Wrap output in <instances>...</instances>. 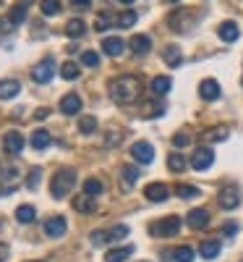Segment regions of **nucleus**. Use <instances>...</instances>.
<instances>
[{"instance_id":"nucleus-27","label":"nucleus","mask_w":243,"mask_h":262,"mask_svg":"<svg viewBox=\"0 0 243 262\" xmlns=\"http://www.w3.org/2000/svg\"><path fill=\"white\" fill-rule=\"evenodd\" d=\"M167 168L173 173H181L186 168V158L181 155V152H170V155H167Z\"/></svg>"},{"instance_id":"nucleus-21","label":"nucleus","mask_w":243,"mask_h":262,"mask_svg":"<svg viewBox=\"0 0 243 262\" xmlns=\"http://www.w3.org/2000/svg\"><path fill=\"white\" fill-rule=\"evenodd\" d=\"M120 181H123L126 189H131V186L139 181V168H134V165H123V168H120Z\"/></svg>"},{"instance_id":"nucleus-33","label":"nucleus","mask_w":243,"mask_h":262,"mask_svg":"<svg viewBox=\"0 0 243 262\" xmlns=\"http://www.w3.org/2000/svg\"><path fill=\"white\" fill-rule=\"evenodd\" d=\"M120 139H123V131H118V128H110V131H105V139H102V144H105V147H118V144H120Z\"/></svg>"},{"instance_id":"nucleus-16","label":"nucleus","mask_w":243,"mask_h":262,"mask_svg":"<svg viewBox=\"0 0 243 262\" xmlns=\"http://www.w3.org/2000/svg\"><path fill=\"white\" fill-rule=\"evenodd\" d=\"M123 48H126V42H123L120 37H105V39H102V50H105V55L118 58V55L123 53Z\"/></svg>"},{"instance_id":"nucleus-38","label":"nucleus","mask_w":243,"mask_h":262,"mask_svg":"<svg viewBox=\"0 0 243 262\" xmlns=\"http://www.w3.org/2000/svg\"><path fill=\"white\" fill-rule=\"evenodd\" d=\"M81 63L89 66V69H97V66H100V55H97L94 50H84V53H81Z\"/></svg>"},{"instance_id":"nucleus-41","label":"nucleus","mask_w":243,"mask_h":262,"mask_svg":"<svg viewBox=\"0 0 243 262\" xmlns=\"http://www.w3.org/2000/svg\"><path fill=\"white\" fill-rule=\"evenodd\" d=\"M186 144H191V134L188 131H178V134L173 137V147H186Z\"/></svg>"},{"instance_id":"nucleus-52","label":"nucleus","mask_w":243,"mask_h":262,"mask_svg":"<svg viewBox=\"0 0 243 262\" xmlns=\"http://www.w3.org/2000/svg\"><path fill=\"white\" fill-rule=\"evenodd\" d=\"M240 84H243V79H240Z\"/></svg>"},{"instance_id":"nucleus-8","label":"nucleus","mask_w":243,"mask_h":262,"mask_svg":"<svg viewBox=\"0 0 243 262\" xmlns=\"http://www.w3.org/2000/svg\"><path fill=\"white\" fill-rule=\"evenodd\" d=\"M65 228H68V223H65L63 215H50L47 221H45V233L50 238H60L65 233Z\"/></svg>"},{"instance_id":"nucleus-15","label":"nucleus","mask_w":243,"mask_h":262,"mask_svg":"<svg viewBox=\"0 0 243 262\" xmlns=\"http://www.w3.org/2000/svg\"><path fill=\"white\" fill-rule=\"evenodd\" d=\"M217 34H220V39H223V42H235L240 37V29H238L235 21H223V24L217 27Z\"/></svg>"},{"instance_id":"nucleus-37","label":"nucleus","mask_w":243,"mask_h":262,"mask_svg":"<svg viewBox=\"0 0 243 262\" xmlns=\"http://www.w3.org/2000/svg\"><path fill=\"white\" fill-rule=\"evenodd\" d=\"M42 13L45 16H58L60 13V0H42Z\"/></svg>"},{"instance_id":"nucleus-18","label":"nucleus","mask_w":243,"mask_h":262,"mask_svg":"<svg viewBox=\"0 0 243 262\" xmlns=\"http://www.w3.org/2000/svg\"><path fill=\"white\" fill-rule=\"evenodd\" d=\"M74 210H76V212H94V210H97L94 196H89V194H76V196H74Z\"/></svg>"},{"instance_id":"nucleus-24","label":"nucleus","mask_w":243,"mask_h":262,"mask_svg":"<svg viewBox=\"0 0 243 262\" xmlns=\"http://www.w3.org/2000/svg\"><path fill=\"white\" fill-rule=\"evenodd\" d=\"M162 58H165V63H167V66H173V69H175V66H181L183 53H181V48H178V45H167V48H165V53H162Z\"/></svg>"},{"instance_id":"nucleus-13","label":"nucleus","mask_w":243,"mask_h":262,"mask_svg":"<svg viewBox=\"0 0 243 262\" xmlns=\"http://www.w3.org/2000/svg\"><path fill=\"white\" fill-rule=\"evenodd\" d=\"M217 202L223 210H235L240 205V194H238V189H223L217 194Z\"/></svg>"},{"instance_id":"nucleus-2","label":"nucleus","mask_w":243,"mask_h":262,"mask_svg":"<svg viewBox=\"0 0 243 262\" xmlns=\"http://www.w3.org/2000/svg\"><path fill=\"white\" fill-rule=\"evenodd\" d=\"M76 184V170L74 168H60L58 173H53V181H50V194L55 196V200H60V196H65Z\"/></svg>"},{"instance_id":"nucleus-5","label":"nucleus","mask_w":243,"mask_h":262,"mask_svg":"<svg viewBox=\"0 0 243 262\" xmlns=\"http://www.w3.org/2000/svg\"><path fill=\"white\" fill-rule=\"evenodd\" d=\"M212 163H214V152H212L209 147L193 149V155H191V168H193V170H207Z\"/></svg>"},{"instance_id":"nucleus-31","label":"nucleus","mask_w":243,"mask_h":262,"mask_svg":"<svg viewBox=\"0 0 243 262\" xmlns=\"http://www.w3.org/2000/svg\"><path fill=\"white\" fill-rule=\"evenodd\" d=\"M79 131H81V134H94V131H97V118L94 116L79 118Z\"/></svg>"},{"instance_id":"nucleus-32","label":"nucleus","mask_w":243,"mask_h":262,"mask_svg":"<svg viewBox=\"0 0 243 262\" xmlns=\"http://www.w3.org/2000/svg\"><path fill=\"white\" fill-rule=\"evenodd\" d=\"M134 24H136V13L134 11H123L115 18V27H120V29H128V27H134Z\"/></svg>"},{"instance_id":"nucleus-47","label":"nucleus","mask_w":243,"mask_h":262,"mask_svg":"<svg viewBox=\"0 0 243 262\" xmlns=\"http://www.w3.org/2000/svg\"><path fill=\"white\" fill-rule=\"evenodd\" d=\"M6 259H8V247L0 244V262H6Z\"/></svg>"},{"instance_id":"nucleus-39","label":"nucleus","mask_w":243,"mask_h":262,"mask_svg":"<svg viewBox=\"0 0 243 262\" xmlns=\"http://www.w3.org/2000/svg\"><path fill=\"white\" fill-rule=\"evenodd\" d=\"M113 16H110V13H100L97 16V21H94V29H100V32H105V29H110V24H113Z\"/></svg>"},{"instance_id":"nucleus-43","label":"nucleus","mask_w":243,"mask_h":262,"mask_svg":"<svg viewBox=\"0 0 243 262\" xmlns=\"http://www.w3.org/2000/svg\"><path fill=\"white\" fill-rule=\"evenodd\" d=\"M92 244H94V247H102V244H107L105 231H94V233H92Z\"/></svg>"},{"instance_id":"nucleus-49","label":"nucleus","mask_w":243,"mask_h":262,"mask_svg":"<svg viewBox=\"0 0 243 262\" xmlns=\"http://www.w3.org/2000/svg\"><path fill=\"white\" fill-rule=\"evenodd\" d=\"M118 3H123V6H131V3H134V0H118Z\"/></svg>"},{"instance_id":"nucleus-12","label":"nucleus","mask_w":243,"mask_h":262,"mask_svg":"<svg viewBox=\"0 0 243 262\" xmlns=\"http://www.w3.org/2000/svg\"><path fill=\"white\" fill-rule=\"evenodd\" d=\"M128 48H131V53L134 55H147L149 50H152V37H147V34H134L128 39Z\"/></svg>"},{"instance_id":"nucleus-36","label":"nucleus","mask_w":243,"mask_h":262,"mask_svg":"<svg viewBox=\"0 0 243 262\" xmlns=\"http://www.w3.org/2000/svg\"><path fill=\"white\" fill-rule=\"evenodd\" d=\"M173 259L175 262H193V249L191 247H178L173 252Z\"/></svg>"},{"instance_id":"nucleus-1","label":"nucleus","mask_w":243,"mask_h":262,"mask_svg":"<svg viewBox=\"0 0 243 262\" xmlns=\"http://www.w3.org/2000/svg\"><path fill=\"white\" fill-rule=\"evenodd\" d=\"M110 100H113L115 105H131L136 102L139 92H141V81L136 76H118L110 81Z\"/></svg>"},{"instance_id":"nucleus-9","label":"nucleus","mask_w":243,"mask_h":262,"mask_svg":"<svg viewBox=\"0 0 243 262\" xmlns=\"http://www.w3.org/2000/svg\"><path fill=\"white\" fill-rule=\"evenodd\" d=\"M79 111H81V97L76 92H68L60 97V113L63 116H76Z\"/></svg>"},{"instance_id":"nucleus-10","label":"nucleus","mask_w":243,"mask_h":262,"mask_svg":"<svg viewBox=\"0 0 243 262\" xmlns=\"http://www.w3.org/2000/svg\"><path fill=\"white\" fill-rule=\"evenodd\" d=\"M144 196H147L149 202H165L167 196H170V189H167V184L154 181V184H149V186L144 189Z\"/></svg>"},{"instance_id":"nucleus-51","label":"nucleus","mask_w":243,"mask_h":262,"mask_svg":"<svg viewBox=\"0 0 243 262\" xmlns=\"http://www.w3.org/2000/svg\"><path fill=\"white\" fill-rule=\"evenodd\" d=\"M170 3H178V0H170Z\"/></svg>"},{"instance_id":"nucleus-34","label":"nucleus","mask_w":243,"mask_h":262,"mask_svg":"<svg viewBox=\"0 0 243 262\" xmlns=\"http://www.w3.org/2000/svg\"><path fill=\"white\" fill-rule=\"evenodd\" d=\"M175 191H178V196L181 200H193V196H199L202 191H199L196 186H188V184H178L175 186Z\"/></svg>"},{"instance_id":"nucleus-3","label":"nucleus","mask_w":243,"mask_h":262,"mask_svg":"<svg viewBox=\"0 0 243 262\" xmlns=\"http://www.w3.org/2000/svg\"><path fill=\"white\" fill-rule=\"evenodd\" d=\"M181 231V217L178 215H167V217H160L149 226V233L157 236V238H170V236H178Z\"/></svg>"},{"instance_id":"nucleus-23","label":"nucleus","mask_w":243,"mask_h":262,"mask_svg":"<svg viewBox=\"0 0 243 262\" xmlns=\"http://www.w3.org/2000/svg\"><path fill=\"white\" fill-rule=\"evenodd\" d=\"M27 8H29V0H18V3L11 8V13H8V18L13 21V24L18 27L21 24V21H24L27 18Z\"/></svg>"},{"instance_id":"nucleus-22","label":"nucleus","mask_w":243,"mask_h":262,"mask_svg":"<svg viewBox=\"0 0 243 262\" xmlns=\"http://www.w3.org/2000/svg\"><path fill=\"white\" fill-rule=\"evenodd\" d=\"M34 217H37V210H34L32 205H21V207H16V221H18L21 226H29Z\"/></svg>"},{"instance_id":"nucleus-44","label":"nucleus","mask_w":243,"mask_h":262,"mask_svg":"<svg viewBox=\"0 0 243 262\" xmlns=\"http://www.w3.org/2000/svg\"><path fill=\"white\" fill-rule=\"evenodd\" d=\"M13 27H16V24H13V21H11V18H8V16H6V18H3V21H0V32H11V29H13Z\"/></svg>"},{"instance_id":"nucleus-45","label":"nucleus","mask_w":243,"mask_h":262,"mask_svg":"<svg viewBox=\"0 0 243 262\" xmlns=\"http://www.w3.org/2000/svg\"><path fill=\"white\" fill-rule=\"evenodd\" d=\"M223 233H225V236H233V233H238V223H225Z\"/></svg>"},{"instance_id":"nucleus-14","label":"nucleus","mask_w":243,"mask_h":262,"mask_svg":"<svg viewBox=\"0 0 243 262\" xmlns=\"http://www.w3.org/2000/svg\"><path fill=\"white\" fill-rule=\"evenodd\" d=\"M199 95H202V100H209V102L220 100V84L214 79H204L199 84Z\"/></svg>"},{"instance_id":"nucleus-25","label":"nucleus","mask_w":243,"mask_h":262,"mask_svg":"<svg viewBox=\"0 0 243 262\" xmlns=\"http://www.w3.org/2000/svg\"><path fill=\"white\" fill-rule=\"evenodd\" d=\"M134 254V247H120V249H110L105 254V262H126V257Z\"/></svg>"},{"instance_id":"nucleus-4","label":"nucleus","mask_w":243,"mask_h":262,"mask_svg":"<svg viewBox=\"0 0 243 262\" xmlns=\"http://www.w3.org/2000/svg\"><path fill=\"white\" fill-rule=\"evenodd\" d=\"M131 158H134L136 163H141V165H149L154 160V147L149 142H134L131 144Z\"/></svg>"},{"instance_id":"nucleus-7","label":"nucleus","mask_w":243,"mask_h":262,"mask_svg":"<svg viewBox=\"0 0 243 262\" xmlns=\"http://www.w3.org/2000/svg\"><path fill=\"white\" fill-rule=\"evenodd\" d=\"M3 147H6L8 155H21V152H24V137H21V131H6Z\"/></svg>"},{"instance_id":"nucleus-40","label":"nucleus","mask_w":243,"mask_h":262,"mask_svg":"<svg viewBox=\"0 0 243 262\" xmlns=\"http://www.w3.org/2000/svg\"><path fill=\"white\" fill-rule=\"evenodd\" d=\"M207 139H212V142H225V139H228V128H225V126L212 128L209 134H207Z\"/></svg>"},{"instance_id":"nucleus-6","label":"nucleus","mask_w":243,"mask_h":262,"mask_svg":"<svg viewBox=\"0 0 243 262\" xmlns=\"http://www.w3.org/2000/svg\"><path fill=\"white\" fill-rule=\"evenodd\" d=\"M53 74H55V66H53L50 58H45L42 63H37L34 69H32V79H34L37 84H47V81L53 79Z\"/></svg>"},{"instance_id":"nucleus-29","label":"nucleus","mask_w":243,"mask_h":262,"mask_svg":"<svg viewBox=\"0 0 243 262\" xmlns=\"http://www.w3.org/2000/svg\"><path fill=\"white\" fill-rule=\"evenodd\" d=\"M199 254H202L204 259H214L220 254V242H204L202 247H199Z\"/></svg>"},{"instance_id":"nucleus-48","label":"nucleus","mask_w":243,"mask_h":262,"mask_svg":"<svg viewBox=\"0 0 243 262\" xmlns=\"http://www.w3.org/2000/svg\"><path fill=\"white\" fill-rule=\"evenodd\" d=\"M34 118H37V121H42V118H47V107H42V111H37V113H34Z\"/></svg>"},{"instance_id":"nucleus-28","label":"nucleus","mask_w":243,"mask_h":262,"mask_svg":"<svg viewBox=\"0 0 243 262\" xmlns=\"http://www.w3.org/2000/svg\"><path fill=\"white\" fill-rule=\"evenodd\" d=\"M102 191H105V186H102L100 179H86L84 181V194H89V196H94V200H97Z\"/></svg>"},{"instance_id":"nucleus-35","label":"nucleus","mask_w":243,"mask_h":262,"mask_svg":"<svg viewBox=\"0 0 243 262\" xmlns=\"http://www.w3.org/2000/svg\"><path fill=\"white\" fill-rule=\"evenodd\" d=\"M79 74H81V71H79V66H76V63H63V69H60V76H63V79L76 81Z\"/></svg>"},{"instance_id":"nucleus-30","label":"nucleus","mask_w":243,"mask_h":262,"mask_svg":"<svg viewBox=\"0 0 243 262\" xmlns=\"http://www.w3.org/2000/svg\"><path fill=\"white\" fill-rule=\"evenodd\" d=\"M84 29H86V27H84V21H81V18H71L68 24H65V34L74 37V39H76V37H81V34H84Z\"/></svg>"},{"instance_id":"nucleus-42","label":"nucleus","mask_w":243,"mask_h":262,"mask_svg":"<svg viewBox=\"0 0 243 262\" xmlns=\"http://www.w3.org/2000/svg\"><path fill=\"white\" fill-rule=\"evenodd\" d=\"M39 176H42V170H39V168H32L29 179H27V186H29V189H37V184H39Z\"/></svg>"},{"instance_id":"nucleus-50","label":"nucleus","mask_w":243,"mask_h":262,"mask_svg":"<svg viewBox=\"0 0 243 262\" xmlns=\"http://www.w3.org/2000/svg\"><path fill=\"white\" fill-rule=\"evenodd\" d=\"M29 262H42V259H29Z\"/></svg>"},{"instance_id":"nucleus-20","label":"nucleus","mask_w":243,"mask_h":262,"mask_svg":"<svg viewBox=\"0 0 243 262\" xmlns=\"http://www.w3.org/2000/svg\"><path fill=\"white\" fill-rule=\"evenodd\" d=\"M50 144H53V137H50V131H45V128H37L34 134H32V147H34L37 152L47 149Z\"/></svg>"},{"instance_id":"nucleus-17","label":"nucleus","mask_w":243,"mask_h":262,"mask_svg":"<svg viewBox=\"0 0 243 262\" xmlns=\"http://www.w3.org/2000/svg\"><path fill=\"white\" fill-rule=\"evenodd\" d=\"M170 86H173V79H170V76H154L152 84H149V90H152V95L162 97V95L170 92Z\"/></svg>"},{"instance_id":"nucleus-46","label":"nucleus","mask_w":243,"mask_h":262,"mask_svg":"<svg viewBox=\"0 0 243 262\" xmlns=\"http://www.w3.org/2000/svg\"><path fill=\"white\" fill-rule=\"evenodd\" d=\"M71 6L74 8H86V6H89V0H71Z\"/></svg>"},{"instance_id":"nucleus-53","label":"nucleus","mask_w":243,"mask_h":262,"mask_svg":"<svg viewBox=\"0 0 243 262\" xmlns=\"http://www.w3.org/2000/svg\"><path fill=\"white\" fill-rule=\"evenodd\" d=\"M0 3H3V0H0Z\"/></svg>"},{"instance_id":"nucleus-19","label":"nucleus","mask_w":243,"mask_h":262,"mask_svg":"<svg viewBox=\"0 0 243 262\" xmlns=\"http://www.w3.org/2000/svg\"><path fill=\"white\" fill-rule=\"evenodd\" d=\"M18 92H21V81H16V79H3L0 81V100H11Z\"/></svg>"},{"instance_id":"nucleus-26","label":"nucleus","mask_w":243,"mask_h":262,"mask_svg":"<svg viewBox=\"0 0 243 262\" xmlns=\"http://www.w3.org/2000/svg\"><path fill=\"white\" fill-rule=\"evenodd\" d=\"M126 236H128V226H123V223H118V226H113L110 231H105L107 244L110 242H120V238H126Z\"/></svg>"},{"instance_id":"nucleus-11","label":"nucleus","mask_w":243,"mask_h":262,"mask_svg":"<svg viewBox=\"0 0 243 262\" xmlns=\"http://www.w3.org/2000/svg\"><path fill=\"white\" fill-rule=\"evenodd\" d=\"M209 221H212V217H209V210H204V207H196V210H191L188 212V217H186V223L191 226V228H207L209 226Z\"/></svg>"}]
</instances>
